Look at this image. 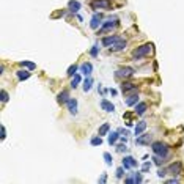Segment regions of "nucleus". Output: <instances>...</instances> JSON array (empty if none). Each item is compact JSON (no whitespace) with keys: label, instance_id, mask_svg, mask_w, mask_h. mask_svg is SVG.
I'll return each instance as SVG.
<instances>
[{"label":"nucleus","instance_id":"obj_1","mask_svg":"<svg viewBox=\"0 0 184 184\" xmlns=\"http://www.w3.org/2000/svg\"><path fill=\"white\" fill-rule=\"evenodd\" d=\"M151 52H153V44L148 43V44H143V46L137 47L135 51L132 52V57L135 58V60H140V58H143V57H146V55H149Z\"/></svg>","mask_w":184,"mask_h":184},{"label":"nucleus","instance_id":"obj_2","mask_svg":"<svg viewBox=\"0 0 184 184\" xmlns=\"http://www.w3.org/2000/svg\"><path fill=\"white\" fill-rule=\"evenodd\" d=\"M151 149H153L154 154L160 156V158H167V156H169V146H167L165 143H162V142L151 143Z\"/></svg>","mask_w":184,"mask_h":184},{"label":"nucleus","instance_id":"obj_3","mask_svg":"<svg viewBox=\"0 0 184 184\" xmlns=\"http://www.w3.org/2000/svg\"><path fill=\"white\" fill-rule=\"evenodd\" d=\"M91 8L94 10H110L112 8V3L109 0H94L91 2Z\"/></svg>","mask_w":184,"mask_h":184},{"label":"nucleus","instance_id":"obj_4","mask_svg":"<svg viewBox=\"0 0 184 184\" xmlns=\"http://www.w3.org/2000/svg\"><path fill=\"white\" fill-rule=\"evenodd\" d=\"M115 27H118V21L116 19H110V21H107V22H104V25L101 27V30H99V33H107V32H110V30H113Z\"/></svg>","mask_w":184,"mask_h":184},{"label":"nucleus","instance_id":"obj_5","mask_svg":"<svg viewBox=\"0 0 184 184\" xmlns=\"http://www.w3.org/2000/svg\"><path fill=\"white\" fill-rule=\"evenodd\" d=\"M134 74V69L129 68V66H126V68H121L116 71V77H124V79H127V77H131Z\"/></svg>","mask_w":184,"mask_h":184},{"label":"nucleus","instance_id":"obj_6","mask_svg":"<svg viewBox=\"0 0 184 184\" xmlns=\"http://www.w3.org/2000/svg\"><path fill=\"white\" fill-rule=\"evenodd\" d=\"M123 167L124 169H134V167H137V160L132 158V156H126L124 159H123Z\"/></svg>","mask_w":184,"mask_h":184},{"label":"nucleus","instance_id":"obj_7","mask_svg":"<svg viewBox=\"0 0 184 184\" xmlns=\"http://www.w3.org/2000/svg\"><path fill=\"white\" fill-rule=\"evenodd\" d=\"M181 169H183L181 162H173V164H170V167H169V173H171L173 176H178L181 173Z\"/></svg>","mask_w":184,"mask_h":184},{"label":"nucleus","instance_id":"obj_8","mask_svg":"<svg viewBox=\"0 0 184 184\" xmlns=\"http://www.w3.org/2000/svg\"><path fill=\"white\" fill-rule=\"evenodd\" d=\"M121 91H123V93L137 91V85H135V83H131V82H123V85H121Z\"/></svg>","mask_w":184,"mask_h":184},{"label":"nucleus","instance_id":"obj_9","mask_svg":"<svg viewBox=\"0 0 184 184\" xmlns=\"http://www.w3.org/2000/svg\"><path fill=\"white\" fill-rule=\"evenodd\" d=\"M124 47H126V41L121 40V38H118V40L115 41V44L112 46V51H113V52H118V51H123Z\"/></svg>","mask_w":184,"mask_h":184},{"label":"nucleus","instance_id":"obj_10","mask_svg":"<svg viewBox=\"0 0 184 184\" xmlns=\"http://www.w3.org/2000/svg\"><path fill=\"white\" fill-rule=\"evenodd\" d=\"M127 184H132V183H142L143 181V178L140 173H132V176H127L126 180H124Z\"/></svg>","mask_w":184,"mask_h":184},{"label":"nucleus","instance_id":"obj_11","mask_svg":"<svg viewBox=\"0 0 184 184\" xmlns=\"http://www.w3.org/2000/svg\"><path fill=\"white\" fill-rule=\"evenodd\" d=\"M118 38H120V36H116V35H113V36H105L104 40H102V44H104L105 47H112Z\"/></svg>","mask_w":184,"mask_h":184},{"label":"nucleus","instance_id":"obj_12","mask_svg":"<svg viewBox=\"0 0 184 184\" xmlns=\"http://www.w3.org/2000/svg\"><path fill=\"white\" fill-rule=\"evenodd\" d=\"M101 109L105 110V112H113L115 105L110 102V101H107V99H102V101H101Z\"/></svg>","mask_w":184,"mask_h":184},{"label":"nucleus","instance_id":"obj_13","mask_svg":"<svg viewBox=\"0 0 184 184\" xmlns=\"http://www.w3.org/2000/svg\"><path fill=\"white\" fill-rule=\"evenodd\" d=\"M66 105H68V110L72 113V115H76L77 113V101L76 99H68V102H66Z\"/></svg>","mask_w":184,"mask_h":184},{"label":"nucleus","instance_id":"obj_14","mask_svg":"<svg viewBox=\"0 0 184 184\" xmlns=\"http://www.w3.org/2000/svg\"><path fill=\"white\" fill-rule=\"evenodd\" d=\"M68 8H69V11H72V13H79L80 3L77 2V0H69V2H68Z\"/></svg>","mask_w":184,"mask_h":184},{"label":"nucleus","instance_id":"obj_15","mask_svg":"<svg viewBox=\"0 0 184 184\" xmlns=\"http://www.w3.org/2000/svg\"><path fill=\"white\" fill-rule=\"evenodd\" d=\"M68 99H69L68 91L63 90L61 93H58V96H57V102H58V104H65V102H68Z\"/></svg>","mask_w":184,"mask_h":184},{"label":"nucleus","instance_id":"obj_16","mask_svg":"<svg viewBox=\"0 0 184 184\" xmlns=\"http://www.w3.org/2000/svg\"><path fill=\"white\" fill-rule=\"evenodd\" d=\"M99 24H101V14H94L93 18H91V22H90V27L94 30V29H98Z\"/></svg>","mask_w":184,"mask_h":184},{"label":"nucleus","instance_id":"obj_17","mask_svg":"<svg viewBox=\"0 0 184 184\" xmlns=\"http://www.w3.org/2000/svg\"><path fill=\"white\" fill-rule=\"evenodd\" d=\"M146 102H137L135 104V113L137 115H142V113H145V110H146Z\"/></svg>","mask_w":184,"mask_h":184},{"label":"nucleus","instance_id":"obj_18","mask_svg":"<svg viewBox=\"0 0 184 184\" xmlns=\"http://www.w3.org/2000/svg\"><path fill=\"white\" fill-rule=\"evenodd\" d=\"M145 129H146V121H138V124L135 126V129H134L135 131V135H140Z\"/></svg>","mask_w":184,"mask_h":184},{"label":"nucleus","instance_id":"obj_19","mask_svg":"<svg viewBox=\"0 0 184 184\" xmlns=\"http://www.w3.org/2000/svg\"><path fill=\"white\" fill-rule=\"evenodd\" d=\"M149 142H151V135H149V134H143L142 137H137L138 145H145V143H149Z\"/></svg>","mask_w":184,"mask_h":184},{"label":"nucleus","instance_id":"obj_20","mask_svg":"<svg viewBox=\"0 0 184 184\" xmlns=\"http://www.w3.org/2000/svg\"><path fill=\"white\" fill-rule=\"evenodd\" d=\"M80 69H82V72H83L85 76H90L91 71H93V66H91V63H83Z\"/></svg>","mask_w":184,"mask_h":184},{"label":"nucleus","instance_id":"obj_21","mask_svg":"<svg viewBox=\"0 0 184 184\" xmlns=\"http://www.w3.org/2000/svg\"><path fill=\"white\" fill-rule=\"evenodd\" d=\"M137 102H138V96H137V94H131V96L126 99V104L127 105H135Z\"/></svg>","mask_w":184,"mask_h":184},{"label":"nucleus","instance_id":"obj_22","mask_svg":"<svg viewBox=\"0 0 184 184\" xmlns=\"http://www.w3.org/2000/svg\"><path fill=\"white\" fill-rule=\"evenodd\" d=\"M109 129H110V124H109V123H104V124H102L101 127H99L98 134H99V135H105V134L109 132Z\"/></svg>","mask_w":184,"mask_h":184},{"label":"nucleus","instance_id":"obj_23","mask_svg":"<svg viewBox=\"0 0 184 184\" xmlns=\"http://www.w3.org/2000/svg\"><path fill=\"white\" fill-rule=\"evenodd\" d=\"M16 74H18V79L19 80H25V79H29V77H30V72L29 71H18Z\"/></svg>","mask_w":184,"mask_h":184},{"label":"nucleus","instance_id":"obj_24","mask_svg":"<svg viewBox=\"0 0 184 184\" xmlns=\"http://www.w3.org/2000/svg\"><path fill=\"white\" fill-rule=\"evenodd\" d=\"M91 87H93V80H91V77H87L85 82H83V90H85V91H90V90H91Z\"/></svg>","mask_w":184,"mask_h":184},{"label":"nucleus","instance_id":"obj_25","mask_svg":"<svg viewBox=\"0 0 184 184\" xmlns=\"http://www.w3.org/2000/svg\"><path fill=\"white\" fill-rule=\"evenodd\" d=\"M118 138H120V132H112V134L109 135V143L113 145L116 140H118Z\"/></svg>","mask_w":184,"mask_h":184},{"label":"nucleus","instance_id":"obj_26","mask_svg":"<svg viewBox=\"0 0 184 184\" xmlns=\"http://www.w3.org/2000/svg\"><path fill=\"white\" fill-rule=\"evenodd\" d=\"M79 82H80V76L79 74H74V76H72V80H71V87L76 88L77 85H79Z\"/></svg>","mask_w":184,"mask_h":184},{"label":"nucleus","instance_id":"obj_27","mask_svg":"<svg viewBox=\"0 0 184 184\" xmlns=\"http://www.w3.org/2000/svg\"><path fill=\"white\" fill-rule=\"evenodd\" d=\"M21 66H25V68H29V69H35L36 68V65L35 63H32V61H21Z\"/></svg>","mask_w":184,"mask_h":184},{"label":"nucleus","instance_id":"obj_28","mask_svg":"<svg viewBox=\"0 0 184 184\" xmlns=\"http://www.w3.org/2000/svg\"><path fill=\"white\" fill-rule=\"evenodd\" d=\"M66 74H68V76H74V74H77V66L76 65H71L69 66V68H68V72H66Z\"/></svg>","mask_w":184,"mask_h":184},{"label":"nucleus","instance_id":"obj_29","mask_svg":"<svg viewBox=\"0 0 184 184\" xmlns=\"http://www.w3.org/2000/svg\"><path fill=\"white\" fill-rule=\"evenodd\" d=\"M104 160H105V164H107V165L113 164V159H112V156H110V153H104Z\"/></svg>","mask_w":184,"mask_h":184},{"label":"nucleus","instance_id":"obj_30","mask_svg":"<svg viewBox=\"0 0 184 184\" xmlns=\"http://www.w3.org/2000/svg\"><path fill=\"white\" fill-rule=\"evenodd\" d=\"M101 143H102L101 135H99V137H93V138H91V145H93V146H98V145H101Z\"/></svg>","mask_w":184,"mask_h":184},{"label":"nucleus","instance_id":"obj_31","mask_svg":"<svg viewBox=\"0 0 184 184\" xmlns=\"http://www.w3.org/2000/svg\"><path fill=\"white\" fill-rule=\"evenodd\" d=\"M0 96H2V102H7V101H8V93L5 91V90L0 91Z\"/></svg>","mask_w":184,"mask_h":184},{"label":"nucleus","instance_id":"obj_32","mask_svg":"<svg viewBox=\"0 0 184 184\" xmlns=\"http://www.w3.org/2000/svg\"><path fill=\"white\" fill-rule=\"evenodd\" d=\"M165 175H167V170H165V169H159V171H158V176H159V178H164Z\"/></svg>","mask_w":184,"mask_h":184},{"label":"nucleus","instance_id":"obj_33","mask_svg":"<svg viewBox=\"0 0 184 184\" xmlns=\"http://www.w3.org/2000/svg\"><path fill=\"white\" fill-rule=\"evenodd\" d=\"M149 169H151V162H145L143 167H142V170H143V171H148Z\"/></svg>","mask_w":184,"mask_h":184},{"label":"nucleus","instance_id":"obj_34","mask_svg":"<svg viewBox=\"0 0 184 184\" xmlns=\"http://www.w3.org/2000/svg\"><path fill=\"white\" fill-rule=\"evenodd\" d=\"M123 175H124V170H123V167H120V169L116 170V178H123Z\"/></svg>","mask_w":184,"mask_h":184},{"label":"nucleus","instance_id":"obj_35","mask_svg":"<svg viewBox=\"0 0 184 184\" xmlns=\"http://www.w3.org/2000/svg\"><path fill=\"white\" fill-rule=\"evenodd\" d=\"M0 129H2V135H0V138L5 140V137H7V129H5V126H0Z\"/></svg>","mask_w":184,"mask_h":184},{"label":"nucleus","instance_id":"obj_36","mask_svg":"<svg viewBox=\"0 0 184 184\" xmlns=\"http://www.w3.org/2000/svg\"><path fill=\"white\" fill-rule=\"evenodd\" d=\"M90 54L93 55V57H96V55H98V47H96V46H93V47H91V51H90Z\"/></svg>","mask_w":184,"mask_h":184},{"label":"nucleus","instance_id":"obj_37","mask_svg":"<svg viewBox=\"0 0 184 184\" xmlns=\"http://www.w3.org/2000/svg\"><path fill=\"white\" fill-rule=\"evenodd\" d=\"M63 14H65V11H57V13L52 14V18L55 19V18H60V16H63Z\"/></svg>","mask_w":184,"mask_h":184},{"label":"nucleus","instance_id":"obj_38","mask_svg":"<svg viewBox=\"0 0 184 184\" xmlns=\"http://www.w3.org/2000/svg\"><path fill=\"white\" fill-rule=\"evenodd\" d=\"M116 149H118L120 153H123V151H126V145H118L116 146Z\"/></svg>","mask_w":184,"mask_h":184},{"label":"nucleus","instance_id":"obj_39","mask_svg":"<svg viewBox=\"0 0 184 184\" xmlns=\"http://www.w3.org/2000/svg\"><path fill=\"white\" fill-rule=\"evenodd\" d=\"M105 180H107V175H105V173H102V176L99 178V183H105Z\"/></svg>","mask_w":184,"mask_h":184},{"label":"nucleus","instance_id":"obj_40","mask_svg":"<svg viewBox=\"0 0 184 184\" xmlns=\"http://www.w3.org/2000/svg\"><path fill=\"white\" fill-rule=\"evenodd\" d=\"M169 183H170V184H173V183H178V180H176V178H173V180H170Z\"/></svg>","mask_w":184,"mask_h":184}]
</instances>
